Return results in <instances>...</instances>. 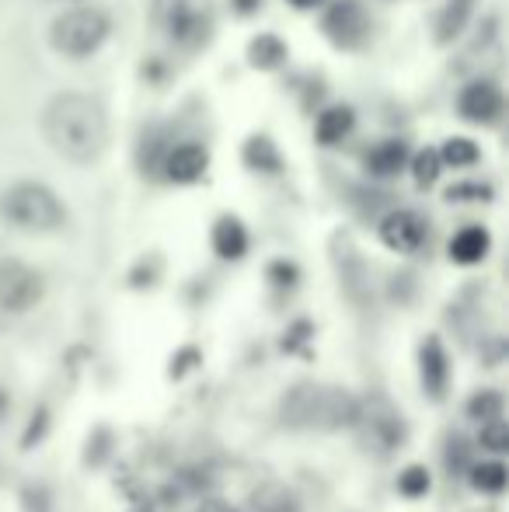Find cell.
<instances>
[{
  "label": "cell",
  "instance_id": "obj_3",
  "mask_svg": "<svg viewBox=\"0 0 509 512\" xmlns=\"http://www.w3.org/2000/svg\"><path fill=\"white\" fill-rule=\"evenodd\" d=\"M0 216L25 234H56L67 223V206L60 203V196L49 185L14 182L0 196Z\"/></svg>",
  "mask_w": 509,
  "mask_h": 512
},
{
  "label": "cell",
  "instance_id": "obj_7",
  "mask_svg": "<svg viewBox=\"0 0 509 512\" xmlns=\"http://www.w3.org/2000/svg\"><path fill=\"white\" fill-rule=\"evenodd\" d=\"M356 425L363 429L367 443L377 446L381 453H391V450H398V446L405 443V422H401V415L394 411V405L387 398H381V394L360 401Z\"/></svg>",
  "mask_w": 509,
  "mask_h": 512
},
{
  "label": "cell",
  "instance_id": "obj_8",
  "mask_svg": "<svg viewBox=\"0 0 509 512\" xmlns=\"http://www.w3.org/2000/svg\"><path fill=\"white\" fill-rule=\"evenodd\" d=\"M325 32L335 46H346V49L360 46L370 32V18L363 11V4H356V0H335L325 14Z\"/></svg>",
  "mask_w": 509,
  "mask_h": 512
},
{
  "label": "cell",
  "instance_id": "obj_9",
  "mask_svg": "<svg viewBox=\"0 0 509 512\" xmlns=\"http://www.w3.org/2000/svg\"><path fill=\"white\" fill-rule=\"evenodd\" d=\"M426 220L412 209H394L381 220V241L398 255H415L426 244Z\"/></svg>",
  "mask_w": 509,
  "mask_h": 512
},
{
  "label": "cell",
  "instance_id": "obj_23",
  "mask_svg": "<svg viewBox=\"0 0 509 512\" xmlns=\"http://www.w3.org/2000/svg\"><path fill=\"white\" fill-rule=\"evenodd\" d=\"M245 161L252 164V168L258 171H272V168H279V154H276V147H272L265 136H255V140H248V147H245Z\"/></svg>",
  "mask_w": 509,
  "mask_h": 512
},
{
  "label": "cell",
  "instance_id": "obj_25",
  "mask_svg": "<svg viewBox=\"0 0 509 512\" xmlns=\"http://www.w3.org/2000/svg\"><path fill=\"white\" fill-rule=\"evenodd\" d=\"M440 154L436 150H422V154H415V161H412V171H415V182L426 189V185H433L436 178H440Z\"/></svg>",
  "mask_w": 509,
  "mask_h": 512
},
{
  "label": "cell",
  "instance_id": "obj_4",
  "mask_svg": "<svg viewBox=\"0 0 509 512\" xmlns=\"http://www.w3.org/2000/svg\"><path fill=\"white\" fill-rule=\"evenodd\" d=\"M112 35V18L98 4H77L56 14L49 25V46L67 60H84L98 53Z\"/></svg>",
  "mask_w": 509,
  "mask_h": 512
},
{
  "label": "cell",
  "instance_id": "obj_22",
  "mask_svg": "<svg viewBox=\"0 0 509 512\" xmlns=\"http://www.w3.org/2000/svg\"><path fill=\"white\" fill-rule=\"evenodd\" d=\"M478 443L485 446V450H492L499 457V453L509 450V425L503 422V415L499 418H489V422H482V432H478Z\"/></svg>",
  "mask_w": 509,
  "mask_h": 512
},
{
  "label": "cell",
  "instance_id": "obj_12",
  "mask_svg": "<svg viewBox=\"0 0 509 512\" xmlns=\"http://www.w3.org/2000/svg\"><path fill=\"white\" fill-rule=\"evenodd\" d=\"M492 248V237L485 227H464L454 234V241H450V258H454L457 265H478L485 255H489Z\"/></svg>",
  "mask_w": 509,
  "mask_h": 512
},
{
  "label": "cell",
  "instance_id": "obj_17",
  "mask_svg": "<svg viewBox=\"0 0 509 512\" xmlns=\"http://www.w3.org/2000/svg\"><path fill=\"white\" fill-rule=\"evenodd\" d=\"M471 11H475V0H447L440 11V21H436L440 42H450L454 35H461V28L468 25Z\"/></svg>",
  "mask_w": 509,
  "mask_h": 512
},
{
  "label": "cell",
  "instance_id": "obj_26",
  "mask_svg": "<svg viewBox=\"0 0 509 512\" xmlns=\"http://www.w3.org/2000/svg\"><path fill=\"white\" fill-rule=\"evenodd\" d=\"M464 196L485 199L489 196V189H482V185H454V189H450V199H464Z\"/></svg>",
  "mask_w": 509,
  "mask_h": 512
},
{
  "label": "cell",
  "instance_id": "obj_20",
  "mask_svg": "<svg viewBox=\"0 0 509 512\" xmlns=\"http://www.w3.org/2000/svg\"><path fill=\"white\" fill-rule=\"evenodd\" d=\"M436 154H440L443 164H454V168H471V164L478 161V147L471 140H461V136H457V140H447L443 150H436Z\"/></svg>",
  "mask_w": 509,
  "mask_h": 512
},
{
  "label": "cell",
  "instance_id": "obj_2",
  "mask_svg": "<svg viewBox=\"0 0 509 512\" xmlns=\"http://www.w3.org/2000/svg\"><path fill=\"white\" fill-rule=\"evenodd\" d=\"M360 415V398L342 387H325V384H297L279 405V418L290 429H349L356 425Z\"/></svg>",
  "mask_w": 509,
  "mask_h": 512
},
{
  "label": "cell",
  "instance_id": "obj_19",
  "mask_svg": "<svg viewBox=\"0 0 509 512\" xmlns=\"http://www.w3.org/2000/svg\"><path fill=\"white\" fill-rule=\"evenodd\" d=\"M248 56H252L255 67L272 70V67H279V63L286 60V46L276 39V35H258L252 46H248Z\"/></svg>",
  "mask_w": 509,
  "mask_h": 512
},
{
  "label": "cell",
  "instance_id": "obj_24",
  "mask_svg": "<svg viewBox=\"0 0 509 512\" xmlns=\"http://www.w3.org/2000/svg\"><path fill=\"white\" fill-rule=\"evenodd\" d=\"M398 492L408 495V499H419V495L429 492V471L426 467H405L398 474Z\"/></svg>",
  "mask_w": 509,
  "mask_h": 512
},
{
  "label": "cell",
  "instance_id": "obj_10",
  "mask_svg": "<svg viewBox=\"0 0 509 512\" xmlns=\"http://www.w3.org/2000/svg\"><path fill=\"white\" fill-rule=\"evenodd\" d=\"M457 112L475 126H492L503 115V91L496 81H471L457 98Z\"/></svg>",
  "mask_w": 509,
  "mask_h": 512
},
{
  "label": "cell",
  "instance_id": "obj_15",
  "mask_svg": "<svg viewBox=\"0 0 509 512\" xmlns=\"http://www.w3.org/2000/svg\"><path fill=\"white\" fill-rule=\"evenodd\" d=\"M349 129H353V112L342 105L325 108V112L318 115V122H314V136H318V143H325V147L342 143L349 136Z\"/></svg>",
  "mask_w": 509,
  "mask_h": 512
},
{
  "label": "cell",
  "instance_id": "obj_6",
  "mask_svg": "<svg viewBox=\"0 0 509 512\" xmlns=\"http://www.w3.org/2000/svg\"><path fill=\"white\" fill-rule=\"evenodd\" d=\"M46 283L42 276L21 258H4L0 262V310L4 314H25L42 300Z\"/></svg>",
  "mask_w": 509,
  "mask_h": 512
},
{
  "label": "cell",
  "instance_id": "obj_5",
  "mask_svg": "<svg viewBox=\"0 0 509 512\" xmlns=\"http://www.w3.org/2000/svg\"><path fill=\"white\" fill-rule=\"evenodd\" d=\"M161 28L168 39L182 49H196L213 32V4L210 0H164L161 4Z\"/></svg>",
  "mask_w": 509,
  "mask_h": 512
},
{
  "label": "cell",
  "instance_id": "obj_29",
  "mask_svg": "<svg viewBox=\"0 0 509 512\" xmlns=\"http://www.w3.org/2000/svg\"><path fill=\"white\" fill-rule=\"evenodd\" d=\"M293 4H297V7H314L318 0H293Z\"/></svg>",
  "mask_w": 509,
  "mask_h": 512
},
{
  "label": "cell",
  "instance_id": "obj_31",
  "mask_svg": "<svg viewBox=\"0 0 509 512\" xmlns=\"http://www.w3.org/2000/svg\"><path fill=\"white\" fill-rule=\"evenodd\" d=\"M46 4H81V0H46Z\"/></svg>",
  "mask_w": 509,
  "mask_h": 512
},
{
  "label": "cell",
  "instance_id": "obj_11",
  "mask_svg": "<svg viewBox=\"0 0 509 512\" xmlns=\"http://www.w3.org/2000/svg\"><path fill=\"white\" fill-rule=\"evenodd\" d=\"M206 168H210V154H206V147H199V143H182V147L168 150V157H164V171H168V178L178 185L199 182V178L206 175Z\"/></svg>",
  "mask_w": 509,
  "mask_h": 512
},
{
  "label": "cell",
  "instance_id": "obj_1",
  "mask_svg": "<svg viewBox=\"0 0 509 512\" xmlns=\"http://www.w3.org/2000/svg\"><path fill=\"white\" fill-rule=\"evenodd\" d=\"M42 136L63 161L95 164L109 147V115L98 98L81 91H60L42 108Z\"/></svg>",
  "mask_w": 509,
  "mask_h": 512
},
{
  "label": "cell",
  "instance_id": "obj_27",
  "mask_svg": "<svg viewBox=\"0 0 509 512\" xmlns=\"http://www.w3.org/2000/svg\"><path fill=\"white\" fill-rule=\"evenodd\" d=\"M196 512H234L231 506H227V502L224 499H206L203 502V506H199Z\"/></svg>",
  "mask_w": 509,
  "mask_h": 512
},
{
  "label": "cell",
  "instance_id": "obj_32",
  "mask_svg": "<svg viewBox=\"0 0 509 512\" xmlns=\"http://www.w3.org/2000/svg\"><path fill=\"white\" fill-rule=\"evenodd\" d=\"M0 328H4V310H0Z\"/></svg>",
  "mask_w": 509,
  "mask_h": 512
},
{
  "label": "cell",
  "instance_id": "obj_14",
  "mask_svg": "<svg viewBox=\"0 0 509 512\" xmlns=\"http://www.w3.org/2000/svg\"><path fill=\"white\" fill-rule=\"evenodd\" d=\"M419 366H422V384H426L429 394H443V384H447V352L436 338H429L419 352Z\"/></svg>",
  "mask_w": 509,
  "mask_h": 512
},
{
  "label": "cell",
  "instance_id": "obj_18",
  "mask_svg": "<svg viewBox=\"0 0 509 512\" xmlns=\"http://www.w3.org/2000/svg\"><path fill=\"white\" fill-rule=\"evenodd\" d=\"M471 485L485 495H499L506 488V467L499 460H485V464L471 467Z\"/></svg>",
  "mask_w": 509,
  "mask_h": 512
},
{
  "label": "cell",
  "instance_id": "obj_16",
  "mask_svg": "<svg viewBox=\"0 0 509 512\" xmlns=\"http://www.w3.org/2000/svg\"><path fill=\"white\" fill-rule=\"evenodd\" d=\"M405 143H398V140H384L381 147H374L367 154V168L374 171V175H398L401 168H405Z\"/></svg>",
  "mask_w": 509,
  "mask_h": 512
},
{
  "label": "cell",
  "instance_id": "obj_28",
  "mask_svg": "<svg viewBox=\"0 0 509 512\" xmlns=\"http://www.w3.org/2000/svg\"><path fill=\"white\" fill-rule=\"evenodd\" d=\"M265 512H300L297 506H290V502H279V506H269Z\"/></svg>",
  "mask_w": 509,
  "mask_h": 512
},
{
  "label": "cell",
  "instance_id": "obj_21",
  "mask_svg": "<svg viewBox=\"0 0 509 512\" xmlns=\"http://www.w3.org/2000/svg\"><path fill=\"white\" fill-rule=\"evenodd\" d=\"M503 408H506V401H503V394H499V391H478L475 398L468 401V415L478 418V422L499 418V415H503Z\"/></svg>",
  "mask_w": 509,
  "mask_h": 512
},
{
  "label": "cell",
  "instance_id": "obj_13",
  "mask_svg": "<svg viewBox=\"0 0 509 512\" xmlns=\"http://www.w3.org/2000/svg\"><path fill=\"white\" fill-rule=\"evenodd\" d=\"M213 251L220 258H241L248 251V230L234 216H220L217 227H213Z\"/></svg>",
  "mask_w": 509,
  "mask_h": 512
},
{
  "label": "cell",
  "instance_id": "obj_30",
  "mask_svg": "<svg viewBox=\"0 0 509 512\" xmlns=\"http://www.w3.org/2000/svg\"><path fill=\"white\" fill-rule=\"evenodd\" d=\"M4 415H7V398L0 394V418H4Z\"/></svg>",
  "mask_w": 509,
  "mask_h": 512
}]
</instances>
